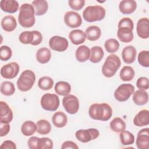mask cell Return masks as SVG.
<instances>
[{
    "mask_svg": "<svg viewBox=\"0 0 149 149\" xmlns=\"http://www.w3.org/2000/svg\"><path fill=\"white\" fill-rule=\"evenodd\" d=\"M85 33L87 38L89 41H94L100 38L101 35V30L97 26H91L86 29Z\"/></svg>",
    "mask_w": 149,
    "mask_h": 149,
    "instance_id": "obj_31",
    "label": "cell"
},
{
    "mask_svg": "<svg viewBox=\"0 0 149 149\" xmlns=\"http://www.w3.org/2000/svg\"><path fill=\"white\" fill-rule=\"evenodd\" d=\"M51 58V51L47 48H41L36 52V59L40 63H47L49 61Z\"/></svg>",
    "mask_w": 149,
    "mask_h": 149,
    "instance_id": "obj_29",
    "label": "cell"
},
{
    "mask_svg": "<svg viewBox=\"0 0 149 149\" xmlns=\"http://www.w3.org/2000/svg\"><path fill=\"white\" fill-rule=\"evenodd\" d=\"M121 65L120 59L115 54L107 56L102 67V74L106 77H111L115 74Z\"/></svg>",
    "mask_w": 149,
    "mask_h": 149,
    "instance_id": "obj_3",
    "label": "cell"
},
{
    "mask_svg": "<svg viewBox=\"0 0 149 149\" xmlns=\"http://www.w3.org/2000/svg\"><path fill=\"white\" fill-rule=\"evenodd\" d=\"M111 129L116 133H120L126 129V123L122 119L119 117L115 118L109 123Z\"/></svg>",
    "mask_w": 149,
    "mask_h": 149,
    "instance_id": "obj_32",
    "label": "cell"
},
{
    "mask_svg": "<svg viewBox=\"0 0 149 149\" xmlns=\"http://www.w3.org/2000/svg\"><path fill=\"white\" fill-rule=\"evenodd\" d=\"M104 47L106 51L109 53H114L119 48V43L115 38H109L105 41Z\"/></svg>",
    "mask_w": 149,
    "mask_h": 149,
    "instance_id": "obj_39",
    "label": "cell"
},
{
    "mask_svg": "<svg viewBox=\"0 0 149 149\" xmlns=\"http://www.w3.org/2000/svg\"><path fill=\"white\" fill-rule=\"evenodd\" d=\"M35 81V73L31 70H26L21 73L16 84L19 90L25 92L32 88Z\"/></svg>",
    "mask_w": 149,
    "mask_h": 149,
    "instance_id": "obj_5",
    "label": "cell"
},
{
    "mask_svg": "<svg viewBox=\"0 0 149 149\" xmlns=\"http://www.w3.org/2000/svg\"><path fill=\"white\" fill-rule=\"evenodd\" d=\"M15 92V87L11 81H5L1 84V93L6 96H10Z\"/></svg>",
    "mask_w": 149,
    "mask_h": 149,
    "instance_id": "obj_36",
    "label": "cell"
},
{
    "mask_svg": "<svg viewBox=\"0 0 149 149\" xmlns=\"http://www.w3.org/2000/svg\"><path fill=\"white\" fill-rule=\"evenodd\" d=\"M1 26L2 29L8 32L13 31L17 26L16 19L12 15H6L4 16L1 22Z\"/></svg>",
    "mask_w": 149,
    "mask_h": 149,
    "instance_id": "obj_22",
    "label": "cell"
},
{
    "mask_svg": "<svg viewBox=\"0 0 149 149\" xmlns=\"http://www.w3.org/2000/svg\"><path fill=\"white\" fill-rule=\"evenodd\" d=\"M90 49L86 45H82L79 46L75 52L76 59L80 62H84L90 58Z\"/></svg>",
    "mask_w": 149,
    "mask_h": 149,
    "instance_id": "obj_25",
    "label": "cell"
},
{
    "mask_svg": "<svg viewBox=\"0 0 149 149\" xmlns=\"http://www.w3.org/2000/svg\"><path fill=\"white\" fill-rule=\"evenodd\" d=\"M117 36L119 40L123 42H130L133 39V30L127 27L118 28Z\"/></svg>",
    "mask_w": 149,
    "mask_h": 149,
    "instance_id": "obj_24",
    "label": "cell"
},
{
    "mask_svg": "<svg viewBox=\"0 0 149 149\" xmlns=\"http://www.w3.org/2000/svg\"><path fill=\"white\" fill-rule=\"evenodd\" d=\"M105 13V9L100 5L88 6L83 10V17L88 22H94L102 20Z\"/></svg>",
    "mask_w": 149,
    "mask_h": 149,
    "instance_id": "obj_4",
    "label": "cell"
},
{
    "mask_svg": "<svg viewBox=\"0 0 149 149\" xmlns=\"http://www.w3.org/2000/svg\"><path fill=\"white\" fill-rule=\"evenodd\" d=\"M88 114L90 118L94 120L107 121L112 115V109L107 103H95L90 105Z\"/></svg>",
    "mask_w": 149,
    "mask_h": 149,
    "instance_id": "obj_1",
    "label": "cell"
},
{
    "mask_svg": "<svg viewBox=\"0 0 149 149\" xmlns=\"http://www.w3.org/2000/svg\"><path fill=\"white\" fill-rule=\"evenodd\" d=\"M137 8V3L134 0H123L119 2V9L120 12L124 15L133 13Z\"/></svg>",
    "mask_w": 149,
    "mask_h": 149,
    "instance_id": "obj_19",
    "label": "cell"
},
{
    "mask_svg": "<svg viewBox=\"0 0 149 149\" xmlns=\"http://www.w3.org/2000/svg\"><path fill=\"white\" fill-rule=\"evenodd\" d=\"M137 59L141 66L146 68L149 67V51L147 50L141 51L138 55Z\"/></svg>",
    "mask_w": 149,
    "mask_h": 149,
    "instance_id": "obj_41",
    "label": "cell"
},
{
    "mask_svg": "<svg viewBox=\"0 0 149 149\" xmlns=\"http://www.w3.org/2000/svg\"><path fill=\"white\" fill-rule=\"evenodd\" d=\"M69 6L74 10H79L83 8L85 4L84 0H69L68 1Z\"/></svg>",
    "mask_w": 149,
    "mask_h": 149,
    "instance_id": "obj_44",
    "label": "cell"
},
{
    "mask_svg": "<svg viewBox=\"0 0 149 149\" xmlns=\"http://www.w3.org/2000/svg\"><path fill=\"white\" fill-rule=\"evenodd\" d=\"M54 86V80L49 76L41 77L38 81V87L42 90H49Z\"/></svg>",
    "mask_w": 149,
    "mask_h": 149,
    "instance_id": "obj_37",
    "label": "cell"
},
{
    "mask_svg": "<svg viewBox=\"0 0 149 149\" xmlns=\"http://www.w3.org/2000/svg\"><path fill=\"white\" fill-rule=\"evenodd\" d=\"M69 45L66 38L59 36L52 37L49 41V46L52 50L58 52H63L67 49Z\"/></svg>",
    "mask_w": 149,
    "mask_h": 149,
    "instance_id": "obj_12",
    "label": "cell"
},
{
    "mask_svg": "<svg viewBox=\"0 0 149 149\" xmlns=\"http://www.w3.org/2000/svg\"><path fill=\"white\" fill-rule=\"evenodd\" d=\"M136 31L140 38L147 39L149 37V20L147 17H142L138 20Z\"/></svg>",
    "mask_w": 149,
    "mask_h": 149,
    "instance_id": "obj_15",
    "label": "cell"
},
{
    "mask_svg": "<svg viewBox=\"0 0 149 149\" xmlns=\"http://www.w3.org/2000/svg\"><path fill=\"white\" fill-rule=\"evenodd\" d=\"M69 38L71 42L74 45H79L85 42L87 38L85 32L81 30L75 29L69 34Z\"/></svg>",
    "mask_w": 149,
    "mask_h": 149,
    "instance_id": "obj_20",
    "label": "cell"
},
{
    "mask_svg": "<svg viewBox=\"0 0 149 149\" xmlns=\"http://www.w3.org/2000/svg\"><path fill=\"white\" fill-rule=\"evenodd\" d=\"M19 65L17 62H12L3 65L1 69V75L2 77L12 79L17 76L19 72Z\"/></svg>",
    "mask_w": 149,
    "mask_h": 149,
    "instance_id": "obj_11",
    "label": "cell"
},
{
    "mask_svg": "<svg viewBox=\"0 0 149 149\" xmlns=\"http://www.w3.org/2000/svg\"><path fill=\"white\" fill-rule=\"evenodd\" d=\"M100 135L98 129L95 128H89L87 129H80L76 132L75 136L76 139L81 143H88L91 140L96 139Z\"/></svg>",
    "mask_w": 149,
    "mask_h": 149,
    "instance_id": "obj_9",
    "label": "cell"
},
{
    "mask_svg": "<svg viewBox=\"0 0 149 149\" xmlns=\"http://www.w3.org/2000/svg\"><path fill=\"white\" fill-rule=\"evenodd\" d=\"M19 40L22 44L38 45L42 41V36L40 31L37 30L25 31L20 33Z\"/></svg>",
    "mask_w": 149,
    "mask_h": 149,
    "instance_id": "obj_6",
    "label": "cell"
},
{
    "mask_svg": "<svg viewBox=\"0 0 149 149\" xmlns=\"http://www.w3.org/2000/svg\"><path fill=\"white\" fill-rule=\"evenodd\" d=\"M62 149L66 148H72V149H78L79 147L77 145L72 141H66L63 143L61 146Z\"/></svg>",
    "mask_w": 149,
    "mask_h": 149,
    "instance_id": "obj_49",
    "label": "cell"
},
{
    "mask_svg": "<svg viewBox=\"0 0 149 149\" xmlns=\"http://www.w3.org/2000/svg\"><path fill=\"white\" fill-rule=\"evenodd\" d=\"M10 130V125L9 123H1L0 125V136L3 137L8 134Z\"/></svg>",
    "mask_w": 149,
    "mask_h": 149,
    "instance_id": "obj_47",
    "label": "cell"
},
{
    "mask_svg": "<svg viewBox=\"0 0 149 149\" xmlns=\"http://www.w3.org/2000/svg\"><path fill=\"white\" fill-rule=\"evenodd\" d=\"M136 144L139 149H148L149 148V129L144 128L138 133Z\"/></svg>",
    "mask_w": 149,
    "mask_h": 149,
    "instance_id": "obj_14",
    "label": "cell"
},
{
    "mask_svg": "<svg viewBox=\"0 0 149 149\" xmlns=\"http://www.w3.org/2000/svg\"><path fill=\"white\" fill-rule=\"evenodd\" d=\"M18 21L20 25L25 28L34 26L36 22L35 11L32 5L25 3L21 5L19 9Z\"/></svg>",
    "mask_w": 149,
    "mask_h": 149,
    "instance_id": "obj_2",
    "label": "cell"
},
{
    "mask_svg": "<svg viewBox=\"0 0 149 149\" xmlns=\"http://www.w3.org/2000/svg\"><path fill=\"white\" fill-rule=\"evenodd\" d=\"M40 104L44 109L49 111H55L59 105V98L55 94L47 93L42 96Z\"/></svg>",
    "mask_w": 149,
    "mask_h": 149,
    "instance_id": "obj_7",
    "label": "cell"
},
{
    "mask_svg": "<svg viewBox=\"0 0 149 149\" xmlns=\"http://www.w3.org/2000/svg\"><path fill=\"white\" fill-rule=\"evenodd\" d=\"M32 5L34 9L35 15L41 16L44 15L48 10V4L45 0H36L32 2Z\"/></svg>",
    "mask_w": 149,
    "mask_h": 149,
    "instance_id": "obj_27",
    "label": "cell"
},
{
    "mask_svg": "<svg viewBox=\"0 0 149 149\" xmlns=\"http://www.w3.org/2000/svg\"><path fill=\"white\" fill-rule=\"evenodd\" d=\"M134 92V87L129 83L120 85L114 92L115 99L119 102L127 101Z\"/></svg>",
    "mask_w": 149,
    "mask_h": 149,
    "instance_id": "obj_8",
    "label": "cell"
},
{
    "mask_svg": "<svg viewBox=\"0 0 149 149\" xmlns=\"http://www.w3.org/2000/svg\"><path fill=\"white\" fill-rule=\"evenodd\" d=\"M27 144L29 148L30 149H42V138H39L36 136H32L28 140Z\"/></svg>",
    "mask_w": 149,
    "mask_h": 149,
    "instance_id": "obj_40",
    "label": "cell"
},
{
    "mask_svg": "<svg viewBox=\"0 0 149 149\" xmlns=\"http://www.w3.org/2000/svg\"><path fill=\"white\" fill-rule=\"evenodd\" d=\"M136 86L139 89L146 90L148 89L149 87V81L148 79L146 77H139L136 82Z\"/></svg>",
    "mask_w": 149,
    "mask_h": 149,
    "instance_id": "obj_45",
    "label": "cell"
},
{
    "mask_svg": "<svg viewBox=\"0 0 149 149\" xmlns=\"http://www.w3.org/2000/svg\"><path fill=\"white\" fill-rule=\"evenodd\" d=\"M118 28L120 27H127L132 30L134 28V23L133 20L129 17H123L118 23Z\"/></svg>",
    "mask_w": 149,
    "mask_h": 149,
    "instance_id": "obj_43",
    "label": "cell"
},
{
    "mask_svg": "<svg viewBox=\"0 0 149 149\" xmlns=\"http://www.w3.org/2000/svg\"><path fill=\"white\" fill-rule=\"evenodd\" d=\"M42 149H52L54 146L52 141L48 137H42Z\"/></svg>",
    "mask_w": 149,
    "mask_h": 149,
    "instance_id": "obj_48",
    "label": "cell"
},
{
    "mask_svg": "<svg viewBox=\"0 0 149 149\" xmlns=\"http://www.w3.org/2000/svg\"><path fill=\"white\" fill-rule=\"evenodd\" d=\"M1 149H16V144L11 140L4 141L0 146Z\"/></svg>",
    "mask_w": 149,
    "mask_h": 149,
    "instance_id": "obj_46",
    "label": "cell"
},
{
    "mask_svg": "<svg viewBox=\"0 0 149 149\" xmlns=\"http://www.w3.org/2000/svg\"><path fill=\"white\" fill-rule=\"evenodd\" d=\"M121 143L124 146L131 145L134 142V136L133 133L129 131H123L119 134Z\"/></svg>",
    "mask_w": 149,
    "mask_h": 149,
    "instance_id": "obj_38",
    "label": "cell"
},
{
    "mask_svg": "<svg viewBox=\"0 0 149 149\" xmlns=\"http://www.w3.org/2000/svg\"><path fill=\"white\" fill-rule=\"evenodd\" d=\"M104 52L102 48L100 46H94L90 49V61L92 63L100 62L104 57Z\"/></svg>",
    "mask_w": 149,
    "mask_h": 149,
    "instance_id": "obj_30",
    "label": "cell"
},
{
    "mask_svg": "<svg viewBox=\"0 0 149 149\" xmlns=\"http://www.w3.org/2000/svg\"><path fill=\"white\" fill-rule=\"evenodd\" d=\"M62 104L65 111L70 114L76 113L79 109V101L76 96L69 94L63 97Z\"/></svg>",
    "mask_w": 149,
    "mask_h": 149,
    "instance_id": "obj_10",
    "label": "cell"
},
{
    "mask_svg": "<svg viewBox=\"0 0 149 149\" xmlns=\"http://www.w3.org/2000/svg\"><path fill=\"white\" fill-rule=\"evenodd\" d=\"M65 23L70 28H77L82 23L81 16L74 11H68L64 15Z\"/></svg>",
    "mask_w": 149,
    "mask_h": 149,
    "instance_id": "obj_13",
    "label": "cell"
},
{
    "mask_svg": "<svg viewBox=\"0 0 149 149\" xmlns=\"http://www.w3.org/2000/svg\"><path fill=\"white\" fill-rule=\"evenodd\" d=\"M37 130L36 124L31 120L24 122L21 127V132L25 136H30L33 135Z\"/></svg>",
    "mask_w": 149,
    "mask_h": 149,
    "instance_id": "obj_33",
    "label": "cell"
},
{
    "mask_svg": "<svg viewBox=\"0 0 149 149\" xmlns=\"http://www.w3.org/2000/svg\"><path fill=\"white\" fill-rule=\"evenodd\" d=\"M36 132L40 134H47L51 130V125L50 123L45 119H41L37 121L36 123Z\"/></svg>",
    "mask_w": 149,
    "mask_h": 149,
    "instance_id": "obj_35",
    "label": "cell"
},
{
    "mask_svg": "<svg viewBox=\"0 0 149 149\" xmlns=\"http://www.w3.org/2000/svg\"><path fill=\"white\" fill-rule=\"evenodd\" d=\"M13 112L9 106L4 101L0 102V122L9 123L13 119Z\"/></svg>",
    "mask_w": 149,
    "mask_h": 149,
    "instance_id": "obj_16",
    "label": "cell"
},
{
    "mask_svg": "<svg viewBox=\"0 0 149 149\" xmlns=\"http://www.w3.org/2000/svg\"><path fill=\"white\" fill-rule=\"evenodd\" d=\"M135 126L141 127L149 124V111L147 109H142L139 111L133 119Z\"/></svg>",
    "mask_w": 149,
    "mask_h": 149,
    "instance_id": "obj_18",
    "label": "cell"
},
{
    "mask_svg": "<svg viewBox=\"0 0 149 149\" xmlns=\"http://www.w3.org/2000/svg\"><path fill=\"white\" fill-rule=\"evenodd\" d=\"M137 51L132 45H128L125 47L122 52V57L125 63L127 64L132 63L136 60Z\"/></svg>",
    "mask_w": 149,
    "mask_h": 149,
    "instance_id": "obj_17",
    "label": "cell"
},
{
    "mask_svg": "<svg viewBox=\"0 0 149 149\" xmlns=\"http://www.w3.org/2000/svg\"><path fill=\"white\" fill-rule=\"evenodd\" d=\"M0 7L5 12L14 13L18 10L19 5L15 0H2L0 2Z\"/></svg>",
    "mask_w": 149,
    "mask_h": 149,
    "instance_id": "obj_21",
    "label": "cell"
},
{
    "mask_svg": "<svg viewBox=\"0 0 149 149\" xmlns=\"http://www.w3.org/2000/svg\"><path fill=\"white\" fill-rule=\"evenodd\" d=\"M12 55L11 48L7 45H2L0 48V59L2 61H6L10 59Z\"/></svg>",
    "mask_w": 149,
    "mask_h": 149,
    "instance_id": "obj_42",
    "label": "cell"
},
{
    "mask_svg": "<svg viewBox=\"0 0 149 149\" xmlns=\"http://www.w3.org/2000/svg\"><path fill=\"white\" fill-rule=\"evenodd\" d=\"M54 90L57 94L66 96L69 95L70 93L71 86L70 84L66 81H60L55 84Z\"/></svg>",
    "mask_w": 149,
    "mask_h": 149,
    "instance_id": "obj_28",
    "label": "cell"
},
{
    "mask_svg": "<svg viewBox=\"0 0 149 149\" xmlns=\"http://www.w3.org/2000/svg\"><path fill=\"white\" fill-rule=\"evenodd\" d=\"M52 121L55 127L61 128L66 126L68 122V118L63 112L58 111L53 115Z\"/></svg>",
    "mask_w": 149,
    "mask_h": 149,
    "instance_id": "obj_26",
    "label": "cell"
},
{
    "mask_svg": "<svg viewBox=\"0 0 149 149\" xmlns=\"http://www.w3.org/2000/svg\"><path fill=\"white\" fill-rule=\"evenodd\" d=\"M133 101L137 105H143L146 104L148 101V94L144 90L139 89L133 94Z\"/></svg>",
    "mask_w": 149,
    "mask_h": 149,
    "instance_id": "obj_23",
    "label": "cell"
},
{
    "mask_svg": "<svg viewBox=\"0 0 149 149\" xmlns=\"http://www.w3.org/2000/svg\"><path fill=\"white\" fill-rule=\"evenodd\" d=\"M135 74L133 68L130 66H125L120 71L119 77L124 81H131Z\"/></svg>",
    "mask_w": 149,
    "mask_h": 149,
    "instance_id": "obj_34",
    "label": "cell"
}]
</instances>
